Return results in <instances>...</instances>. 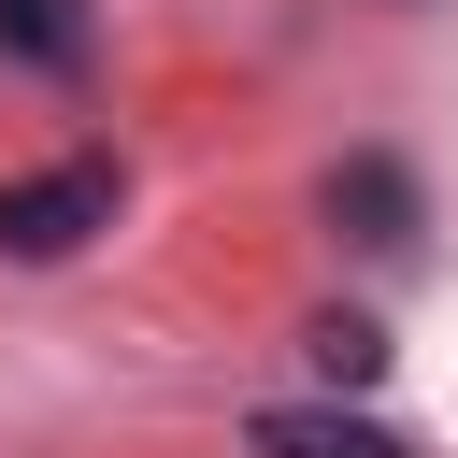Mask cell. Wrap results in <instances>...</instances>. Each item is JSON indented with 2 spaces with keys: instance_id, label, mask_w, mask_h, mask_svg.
<instances>
[{
  "instance_id": "cell-1",
  "label": "cell",
  "mask_w": 458,
  "mask_h": 458,
  "mask_svg": "<svg viewBox=\"0 0 458 458\" xmlns=\"http://www.w3.org/2000/svg\"><path fill=\"white\" fill-rule=\"evenodd\" d=\"M100 229H114V157H57V172L0 186V258H14V272H57V258H86Z\"/></svg>"
},
{
  "instance_id": "cell-2",
  "label": "cell",
  "mask_w": 458,
  "mask_h": 458,
  "mask_svg": "<svg viewBox=\"0 0 458 458\" xmlns=\"http://www.w3.org/2000/svg\"><path fill=\"white\" fill-rule=\"evenodd\" d=\"M415 215H429V200H415L401 157H344V172H329V229H344V243H415Z\"/></svg>"
},
{
  "instance_id": "cell-3",
  "label": "cell",
  "mask_w": 458,
  "mask_h": 458,
  "mask_svg": "<svg viewBox=\"0 0 458 458\" xmlns=\"http://www.w3.org/2000/svg\"><path fill=\"white\" fill-rule=\"evenodd\" d=\"M258 458H415L401 429H372V415H315V401H272L258 415Z\"/></svg>"
},
{
  "instance_id": "cell-4",
  "label": "cell",
  "mask_w": 458,
  "mask_h": 458,
  "mask_svg": "<svg viewBox=\"0 0 458 458\" xmlns=\"http://www.w3.org/2000/svg\"><path fill=\"white\" fill-rule=\"evenodd\" d=\"M0 43L29 72H86V0H0Z\"/></svg>"
},
{
  "instance_id": "cell-5",
  "label": "cell",
  "mask_w": 458,
  "mask_h": 458,
  "mask_svg": "<svg viewBox=\"0 0 458 458\" xmlns=\"http://www.w3.org/2000/svg\"><path fill=\"white\" fill-rule=\"evenodd\" d=\"M315 372H329V386H372V372H386V329H372V315H315Z\"/></svg>"
}]
</instances>
